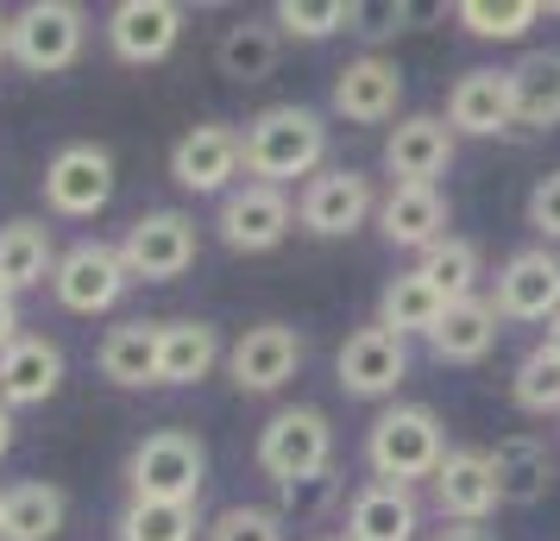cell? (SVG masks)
<instances>
[{
	"label": "cell",
	"mask_w": 560,
	"mask_h": 541,
	"mask_svg": "<svg viewBox=\"0 0 560 541\" xmlns=\"http://www.w3.org/2000/svg\"><path fill=\"white\" fill-rule=\"evenodd\" d=\"M541 346H548V353H555V360H560V315H555V321H548V328H541Z\"/></svg>",
	"instance_id": "obj_42"
},
{
	"label": "cell",
	"mask_w": 560,
	"mask_h": 541,
	"mask_svg": "<svg viewBox=\"0 0 560 541\" xmlns=\"http://www.w3.org/2000/svg\"><path fill=\"white\" fill-rule=\"evenodd\" d=\"M510 102H516V127L555 132L560 127V51H529L510 63Z\"/></svg>",
	"instance_id": "obj_29"
},
{
	"label": "cell",
	"mask_w": 560,
	"mask_h": 541,
	"mask_svg": "<svg viewBox=\"0 0 560 541\" xmlns=\"http://www.w3.org/2000/svg\"><path fill=\"white\" fill-rule=\"evenodd\" d=\"M127 290H132V271L120 246H107V239H77L51 271V296L70 315H107Z\"/></svg>",
	"instance_id": "obj_9"
},
{
	"label": "cell",
	"mask_w": 560,
	"mask_h": 541,
	"mask_svg": "<svg viewBox=\"0 0 560 541\" xmlns=\"http://www.w3.org/2000/svg\"><path fill=\"white\" fill-rule=\"evenodd\" d=\"M397 107H404V70L390 57L365 51L334 77V114L347 127H384V120H397Z\"/></svg>",
	"instance_id": "obj_18"
},
{
	"label": "cell",
	"mask_w": 560,
	"mask_h": 541,
	"mask_svg": "<svg viewBox=\"0 0 560 541\" xmlns=\"http://www.w3.org/2000/svg\"><path fill=\"white\" fill-rule=\"evenodd\" d=\"M95 365H102L107 385H120V390L158 385V321H120V328H107L102 346H95Z\"/></svg>",
	"instance_id": "obj_30"
},
{
	"label": "cell",
	"mask_w": 560,
	"mask_h": 541,
	"mask_svg": "<svg viewBox=\"0 0 560 541\" xmlns=\"http://www.w3.org/2000/svg\"><path fill=\"white\" fill-rule=\"evenodd\" d=\"M447 127L459 139H498L516 127V102H510V70H466L447 89Z\"/></svg>",
	"instance_id": "obj_20"
},
{
	"label": "cell",
	"mask_w": 560,
	"mask_h": 541,
	"mask_svg": "<svg viewBox=\"0 0 560 541\" xmlns=\"http://www.w3.org/2000/svg\"><path fill=\"white\" fill-rule=\"evenodd\" d=\"M491 472H498L504 504L529 510V504H541V497L555 491V447L541 435H504L491 447Z\"/></svg>",
	"instance_id": "obj_25"
},
{
	"label": "cell",
	"mask_w": 560,
	"mask_h": 541,
	"mask_svg": "<svg viewBox=\"0 0 560 541\" xmlns=\"http://www.w3.org/2000/svg\"><path fill=\"white\" fill-rule=\"evenodd\" d=\"M322 541H347V536H322Z\"/></svg>",
	"instance_id": "obj_44"
},
{
	"label": "cell",
	"mask_w": 560,
	"mask_h": 541,
	"mask_svg": "<svg viewBox=\"0 0 560 541\" xmlns=\"http://www.w3.org/2000/svg\"><path fill=\"white\" fill-rule=\"evenodd\" d=\"M202 541H290L283 536V510H265V504H233L208 522Z\"/></svg>",
	"instance_id": "obj_37"
},
{
	"label": "cell",
	"mask_w": 560,
	"mask_h": 541,
	"mask_svg": "<svg viewBox=\"0 0 560 541\" xmlns=\"http://www.w3.org/2000/svg\"><path fill=\"white\" fill-rule=\"evenodd\" d=\"M429 491H434L441 522H459V529H485V522L498 516V504H504L485 447H447V460H441V472L429 479Z\"/></svg>",
	"instance_id": "obj_14"
},
{
	"label": "cell",
	"mask_w": 560,
	"mask_h": 541,
	"mask_svg": "<svg viewBox=\"0 0 560 541\" xmlns=\"http://www.w3.org/2000/svg\"><path fill=\"white\" fill-rule=\"evenodd\" d=\"M7 57H13V20L0 13V63H7Z\"/></svg>",
	"instance_id": "obj_43"
},
{
	"label": "cell",
	"mask_w": 560,
	"mask_h": 541,
	"mask_svg": "<svg viewBox=\"0 0 560 541\" xmlns=\"http://www.w3.org/2000/svg\"><path fill=\"white\" fill-rule=\"evenodd\" d=\"M504 334V315L491 309V296H466V303H447V315L434 321L429 353L441 365H479Z\"/></svg>",
	"instance_id": "obj_24"
},
{
	"label": "cell",
	"mask_w": 560,
	"mask_h": 541,
	"mask_svg": "<svg viewBox=\"0 0 560 541\" xmlns=\"http://www.w3.org/2000/svg\"><path fill=\"white\" fill-rule=\"evenodd\" d=\"M57 385H63V353H57V340L20 334L0 353V403H7V410H38V403L57 397Z\"/></svg>",
	"instance_id": "obj_21"
},
{
	"label": "cell",
	"mask_w": 560,
	"mask_h": 541,
	"mask_svg": "<svg viewBox=\"0 0 560 541\" xmlns=\"http://www.w3.org/2000/svg\"><path fill=\"white\" fill-rule=\"evenodd\" d=\"M416 529H422V504L409 485L365 479L347 504V541H416Z\"/></svg>",
	"instance_id": "obj_22"
},
{
	"label": "cell",
	"mask_w": 560,
	"mask_h": 541,
	"mask_svg": "<svg viewBox=\"0 0 560 541\" xmlns=\"http://www.w3.org/2000/svg\"><path fill=\"white\" fill-rule=\"evenodd\" d=\"M57 239L45 221H7L0 227V290L7 296H20V290H38V284H51V271H57Z\"/></svg>",
	"instance_id": "obj_26"
},
{
	"label": "cell",
	"mask_w": 560,
	"mask_h": 541,
	"mask_svg": "<svg viewBox=\"0 0 560 541\" xmlns=\"http://www.w3.org/2000/svg\"><path fill=\"white\" fill-rule=\"evenodd\" d=\"M202 252V227H196V214H183V208H152V214H139L120 239V258H127L132 284H171L183 278L189 264Z\"/></svg>",
	"instance_id": "obj_6"
},
{
	"label": "cell",
	"mask_w": 560,
	"mask_h": 541,
	"mask_svg": "<svg viewBox=\"0 0 560 541\" xmlns=\"http://www.w3.org/2000/svg\"><path fill=\"white\" fill-rule=\"evenodd\" d=\"M183 26H189V13H183L177 0H120L114 13H107V51L132 63V70H145V63H164V57L177 51Z\"/></svg>",
	"instance_id": "obj_16"
},
{
	"label": "cell",
	"mask_w": 560,
	"mask_h": 541,
	"mask_svg": "<svg viewBox=\"0 0 560 541\" xmlns=\"http://www.w3.org/2000/svg\"><path fill=\"white\" fill-rule=\"evenodd\" d=\"M13 340H20V296H7V290H0V353H7Z\"/></svg>",
	"instance_id": "obj_39"
},
{
	"label": "cell",
	"mask_w": 560,
	"mask_h": 541,
	"mask_svg": "<svg viewBox=\"0 0 560 541\" xmlns=\"http://www.w3.org/2000/svg\"><path fill=\"white\" fill-rule=\"evenodd\" d=\"M491 309L504 321L523 328H548L560 315V252L555 246H523L498 264V284H491Z\"/></svg>",
	"instance_id": "obj_12"
},
{
	"label": "cell",
	"mask_w": 560,
	"mask_h": 541,
	"mask_svg": "<svg viewBox=\"0 0 560 541\" xmlns=\"http://www.w3.org/2000/svg\"><path fill=\"white\" fill-rule=\"evenodd\" d=\"M429 541H498L491 529H459V522H447V529H434Z\"/></svg>",
	"instance_id": "obj_40"
},
{
	"label": "cell",
	"mask_w": 560,
	"mask_h": 541,
	"mask_svg": "<svg viewBox=\"0 0 560 541\" xmlns=\"http://www.w3.org/2000/svg\"><path fill=\"white\" fill-rule=\"evenodd\" d=\"M454 20L472 38H491V45H510V38H523V32L541 20V7L535 0H459Z\"/></svg>",
	"instance_id": "obj_34"
},
{
	"label": "cell",
	"mask_w": 560,
	"mask_h": 541,
	"mask_svg": "<svg viewBox=\"0 0 560 541\" xmlns=\"http://www.w3.org/2000/svg\"><path fill=\"white\" fill-rule=\"evenodd\" d=\"M208 447L189 428H152L127 454V491L139 504H202Z\"/></svg>",
	"instance_id": "obj_3"
},
{
	"label": "cell",
	"mask_w": 560,
	"mask_h": 541,
	"mask_svg": "<svg viewBox=\"0 0 560 541\" xmlns=\"http://www.w3.org/2000/svg\"><path fill=\"white\" fill-rule=\"evenodd\" d=\"M240 152H246V177L290 189L328 170V120L303 102H278L258 107L253 120L240 127Z\"/></svg>",
	"instance_id": "obj_1"
},
{
	"label": "cell",
	"mask_w": 560,
	"mask_h": 541,
	"mask_svg": "<svg viewBox=\"0 0 560 541\" xmlns=\"http://www.w3.org/2000/svg\"><path fill=\"white\" fill-rule=\"evenodd\" d=\"M510 403L523 415H560V360L548 346H535V353L516 360V372H510Z\"/></svg>",
	"instance_id": "obj_36"
},
{
	"label": "cell",
	"mask_w": 560,
	"mask_h": 541,
	"mask_svg": "<svg viewBox=\"0 0 560 541\" xmlns=\"http://www.w3.org/2000/svg\"><path fill=\"white\" fill-rule=\"evenodd\" d=\"M441 315H447V296H441V290H434L416 264H409V271H397V278L378 290V315H372V321H378V328H390L397 340H416V334L429 340Z\"/></svg>",
	"instance_id": "obj_27"
},
{
	"label": "cell",
	"mask_w": 560,
	"mask_h": 541,
	"mask_svg": "<svg viewBox=\"0 0 560 541\" xmlns=\"http://www.w3.org/2000/svg\"><path fill=\"white\" fill-rule=\"evenodd\" d=\"M7 447H13V410L0 403V460H7Z\"/></svg>",
	"instance_id": "obj_41"
},
{
	"label": "cell",
	"mask_w": 560,
	"mask_h": 541,
	"mask_svg": "<svg viewBox=\"0 0 560 541\" xmlns=\"http://www.w3.org/2000/svg\"><path fill=\"white\" fill-rule=\"evenodd\" d=\"M290 227H296V202L290 189H271V183H233L214 208V233L228 252H278Z\"/></svg>",
	"instance_id": "obj_7"
},
{
	"label": "cell",
	"mask_w": 560,
	"mask_h": 541,
	"mask_svg": "<svg viewBox=\"0 0 560 541\" xmlns=\"http://www.w3.org/2000/svg\"><path fill=\"white\" fill-rule=\"evenodd\" d=\"M70 516V497L45 479H26V485L0 491V541H51Z\"/></svg>",
	"instance_id": "obj_31"
},
{
	"label": "cell",
	"mask_w": 560,
	"mask_h": 541,
	"mask_svg": "<svg viewBox=\"0 0 560 541\" xmlns=\"http://www.w3.org/2000/svg\"><path fill=\"white\" fill-rule=\"evenodd\" d=\"M416 271L429 278L447 303H466V296H479V278H485V258L472 239H459V233H447V239H434L429 252L416 258Z\"/></svg>",
	"instance_id": "obj_32"
},
{
	"label": "cell",
	"mask_w": 560,
	"mask_h": 541,
	"mask_svg": "<svg viewBox=\"0 0 560 541\" xmlns=\"http://www.w3.org/2000/svg\"><path fill=\"white\" fill-rule=\"evenodd\" d=\"M334 378L347 397H365V403H390L409 378V340H397L390 328L378 321H365L353 334L340 340V353H334Z\"/></svg>",
	"instance_id": "obj_10"
},
{
	"label": "cell",
	"mask_w": 560,
	"mask_h": 541,
	"mask_svg": "<svg viewBox=\"0 0 560 541\" xmlns=\"http://www.w3.org/2000/svg\"><path fill=\"white\" fill-rule=\"evenodd\" d=\"M359 7L353 0H278V13H271V26L283 38H334V32H353Z\"/></svg>",
	"instance_id": "obj_35"
},
{
	"label": "cell",
	"mask_w": 560,
	"mask_h": 541,
	"mask_svg": "<svg viewBox=\"0 0 560 541\" xmlns=\"http://www.w3.org/2000/svg\"><path fill=\"white\" fill-rule=\"evenodd\" d=\"M303 353H308L303 328H290V321H258V328H246V334L228 346V378H233V390H246V397H271V390H283L303 372Z\"/></svg>",
	"instance_id": "obj_13"
},
{
	"label": "cell",
	"mask_w": 560,
	"mask_h": 541,
	"mask_svg": "<svg viewBox=\"0 0 560 541\" xmlns=\"http://www.w3.org/2000/svg\"><path fill=\"white\" fill-rule=\"evenodd\" d=\"M208 536L196 504H139L127 497V510L114 516V541H196Z\"/></svg>",
	"instance_id": "obj_33"
},
{
	"label": "cell",
	"mask_w": 560,
	"mask_h": 541,
	"mask_svg": "<svg viewBox=\"0 0 560 541\" xmlns=\"http://www.w3.org/2000/svg\"><path fill=\"white\" fill-rule=\"evenodd\" d=\"M214 365H228L214 321H158V385H202Z\"/></svg>",
	"instance_id": "obj_23"
},
{
	"label": "cell",
	"mask_w": 560,
	"mask_h": 541,
	"mask_svg": "<svg viewBox=\"0 0 560 541\" xmlns=\"http://www.w3.org/2000/svg\"><path fill=\"white\" fill-rule=\"evenodd\" d=\"M258 472L271 479V485H308V479H328L334 466V422L322 410H308V403H290L278 410L265 428H258V447H253Z\"/></svg>",
	"instance_id": "obj_4"
},
{
	"label": "cell",
	"mask_w": 560,
	"mask_h": 541,
	"mask_svg": "<svg viewBox=\"0 0 560 541\" xmlns=\"http://www.w3.org/2000/svg\"><path fill=\"white\" fill-rule=\"evenodd\" d=\"M454 152H459V132L447 127V114H404L390 139H384V170L390 183H434L454 170Z\"/></svg>",
	"instance_id": "obj_17"
},
{
	"label": "cell",
	"mask_w": 560,
	"mask_h": 541,
	"mask_svg": "<svg viewBox=\"0 0 560 541\" xmlns=\"http://www.w3.org/2000/svg\"><path fill=\"white\" fill-rule=\"evenodd\" d=\"M114 202V152L95 139H77L45 164V208L63 221H95Z\"/></svg>",
	"instance_id": "obj_11"
},
{
	"label": "cell",
	"mask_w": 560,
	"mask_h": 541,
	"mask_svg": "<svg viewBox=\"0 0 560 541\" xmlns=\"http://www.w3.org/2000/svg\"><path fill=\"white\" fill-rule=\"evenodd\" d=\"M365 221H378V189L365 170H347V164H328L322 177L303 183L296 196V227L315 233V239H347Z\"/></svg>",
	"instance_id": "obj_8"
},
{
	"label": "cell",
	"mask_w": 560,
	"mask_h": 541,
	"mask_svg": "<svg viewBox=\"0 0 560 541\" xmlns=\"http://www.w3.org/2000/svg\"><path fill=\"white\" fill-rule=\"evenodd\" d=\"M378 233L422 258L434 239H447V196L434 183H390L378 196Z\"/></svg>",
	"instance_id": "obj_19"
},
{
	"label": "cell",
	"mask_w": 560,
	"mask_h": 541,
	"mask_svg": "<svg viewBox=\"0 0 560 541\" xmlns=\"http://www.w3.org/2000/svg\"><path fill=\"white\" fill-rule=\"evenodd\" d=\"M529 227L541 233V246H555V239H560V170L535 177V189H529Z\"/></svg>",
	"instance_id": "obj_38"
},
{
	"label": "cell",
	"mask_w": 560,
	"mask_h": 541,
	"mask_svg": "<svg viewBox=\"0 0 560 541\" xmlns=\"http://www.w3.org/2000/svg\"><path fill=\"white\" fill-rule=\"evenodd\" d=\"M240 170H246V152H240V127L228 120H202L171 145V183L189 196H228Z\"/></svg>",
	"instance_id": "obj_15"
},
{
	"label": "cell",
	"mask_w": 560,
	"mask_h": 541,
	"mask_svg": "<svg viewBox=\"0 0 560 541\" xmlns=\"http://www.w3.org/2000/svg\"><path fill=\"white\" fill-rule=\"evenodd\" d=\"M447 460V428L429 403H384L365 428V466L384 485H416L434 479Z\"/></svg>",
	"instance_id": "obj_2"
},
{
	"label": "cell",
	"mask_w": 560,
	"mask_h": 541,
	"mask_svg": "<svg viewBox=\"0 0 560 541\" xmlns=\"http://www.w3.org/2000/svg\"><path fill=\"white\" fill-rule=\"evenodd\" d=\"M278 57H283V32L271 20H233L221 32V45H214V70L228 82H240V89H253V82H265L278 70Z\"/></svg>",
	"instance_id": "obj_28"
},
{
	"label": "cell",
	"mask_w": 560,
	"mask_h": 541,
	"mask_svg": "<svg viewBox=\"0 0 560 541\" xmlns=\"http://www.w3.org/2000/svg\"><path fill=\"white\" fill-rule=\"evenodd\" d=\"M89 45V13L77 0H32L13 13V63L32 77H57L70 70Z\"/></svg>",
	"instance_id": "obj_5"
}]
</instances>
